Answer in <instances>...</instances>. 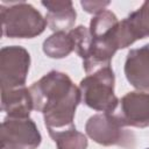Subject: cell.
I'll list each match as a JSON object with an SVG mask.
<instances>
[{
    "label": "cell",
    "mask_w": 149,
    "mask_h": 149,
    "mask_svg": "<svg viewBox=\"0 0 149 149\" xmlns=\"http://www.w3.org/2000/svg\"><path fill=\"white\" fill-rule=\"evenodd\" d=\"M29 90L34 109L43 114L47 130L74 126L73 119L81 94L66 73L52 70L35 81Z\"/></svg>",
    "instance_id": "1"
},
{
    "label": "cell",
    "mask_w": 149,
    "mask_h": 149,
    "mask_svg": "<svg viewBox=\"0 0 149 149\" xmlns=\"http://www.w3.org/2000/svg\"><path fill=\"white\" fill-rule=\"evenodd\" d=\"M119 23L116 15L108 9L91 19L90 37L78 54L83 59V68L87 74L111 66L114 54L120 49Z\"/></svg>",
    "instance_id": "2"
},
{
    "label": "cell",
    "mask_w": 149,
    "mask_h": 149,
    "mask_svg": "<svg viewBox=\"0 0 149 149\" xmlns=\"http://www.w3.org/2000/svg\"><path fill=\"white\" fill-rule=\"evenodd\" d=\"M0 12L2 35L10 38H33L41 35L48 26L45 17L24 1H2Z\"/></svg>",
    "instance_id": "3"
},
{
    "label": "cell",
    "mask_w": 149,
    "mask_h": 149,
    "mask_svg": "<svg viewBox=\"0 0 149 149\" xmlns=\"http://www.w3.org/2000/svg\"><path fill=\"white\" fill-rule=\"evenodd\" d=\"M115 77L111 66L87 74L79 83L81 101L90 108L101 113H114L119 99L114 94Z\"/></svg>",
    "instance_id": "4"
},
{
    "label": "cell",
    "mask_w": 149,
    "mask_h": 149,
    "mask_svg": "<svg viewBox=\"0 0 149 149\" xmlns=\"http://www.w3.org/2000/svg\"><path fill=\"white\" fill-rule=\"evenodd\" d=\"M86 135L101 146H119L126 149L135 147V135L120 123L113 113L92 115L85 125Z\"/></svg>",
    "instance_id": "5"
},
{
    "label": "cell",
    "mask_w": 149,
    "mask_h": 149,
    "mask_svg": "<svg viewBox=\"0 0 149 149\" xmlns=\"http://www.w3.org/2000/svg\"><path fill=\"white\" fill-rule=\"evenodd\" d=\"M30 66L29 52L20 45L3 47L0 51L1 90L23 87Z\"/></svg>",
    "instance_id": "6"
},
{
    "label": "cell",
    "mask_w": 149,
    "mask_h": 149,
    "mask_svg": "<svg viewBox=\"0 0 149 149\" xmlns=\"http://www.w3.org/2000/svg\"><path fill=\"white\" fill-rule=\"evenodd\" d=\"M2 149H36L41 144V133L30 118L7 116L1 123Z\"/></svg>",
    "instance_id": "7"
},
{
    "label": "cell",
    "mask_w": 149,
    "mask_h": 149,
    "mask_svg": "<svg viewBox=\"0 0 149 149\" xmlns=\"http://www.w3.org/2000/svg\"><path fill=\"white\" fill-rule=\"evenodd\" d=\"M125 127L149 126V91H133L125 94L113 113Z\"/></svg>",
    "instance_id": "8"
},
{
    "label": "cell",
    "mask_w": 149,
    "mask_h": 149,
    "mask_svg": "<svg viewBox=\"0 0 149 149\" xmlns=\"http://www.w3.org/2000/svg\"><path fill=\"white\" fill-rule=\"evenodd\" d=\"M149 36V1L132 12L119 23L120 49H125L137 40Z\"/></svg>",
    "instance_id": "9"
},
{
    "label": "cell",
    "mask_w": 149,
    "mask_h": 149,
    "mask_svg": "<svg viewBox=\"0 0 149 149\" xmlns=\"http://www.w3.org/2000/svg\"><path fill=\"white\" fill-rule=\"evenodd\" d=\"M125 76L139 91H149V43L128 51L125 62Z\"/></svg>",
    "instance_id": "10"
},
{
    "label": "cell",
    "mask_w": 149,
    "mask_h": 149,
    "mask_svg": "<svg viewBox=\"0 0 149 149\" xmlns=\"http://www.w3.org/2000/svg\"><path fill=\"white\" fill-rule=\"evenodd\" d=\"M41 3L47 8V24L54 33H68L73 29L77 13L72 1H42Z\"/></svg>",
    "instance_id": "11"
},
{
    "label": "cell",
    "mask_w": 149,
    "mask_h": 149,
    "mask_svg": "<svg viewBox=\"0 0 149 149\" xmlns=\"http://www.w3.org/2000/svg\"><path fill=\"white\" fill-rule=\"evenodd\" d=\"M1 109L10 118H29L34 109L30 90L26 86L1 90Z\"/></svg>",
    "instance_id": "12"
},
{
    "label": "cell",
    "mask_w": 149,
    "mask_h": 149,
    "mask_svg": "<svg viewBox=\"0 0 149 149\" xmlns=\"http://www.w3.org/2000/svg\"><path fill=\"white\" fill-rule=\"evenodd\" d=\"M43 52L50 58H64L73 50V40L68 31H57L43 42Z\"/></svg>",
    "instance_id": "13"
},
{
    "label": "cell",
    "mask_w": 149,
    "mask_h": 149,
    "mask_svg": "<svg viewBox=\"0 0 149 149\" xmlns=\"http://www.w3.org/2000/svg\"><path fill=\"white\" fill-rule=\"evenodd\" d=\"M50 137L56 143L57 149H86L87 137L77 130L76 126L61 130H48Z\"/></svg>",
    "instance_id": "14"
},
{
    "label": "cell",
    "mask_w": 149,
    "mask_h": 149,
    "mask_svg": "<svg viewBox=\"0 0 149 149\" xmlns=\"http://www.w3.org/2000/svg\"><path fill=\"white\" fill-rule=\"evenodd\" d=\"M80 5L85 12L93 14V15H97L100 12L106 9V7L109 5V1H87V0H84V1H80Z\"/></svg>",
    "instance_id": "15"
},
{
    "label": "cell",
    "mask_w": 149,
    "mask_h": 149,
    "mask_svg": "<svg viewBox=\"0 0 149 149\" xmlns=\"http://www.w3.org/2000/svg\"><path fill=\"white\" fill-rule=\"evenodd\" d=\"M147 149H149V148H147Z\"/></svg>",
    "instance_id": "16"
}]
</instances>
